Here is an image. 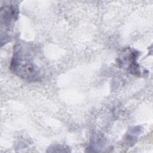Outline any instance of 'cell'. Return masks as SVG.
I'll return each instance as SVG.
<instances>
[{
  "label": "cell",
  "mask_w": 153,
  "mask_h": 153,
  "mask_svg": "<svg viewBox=\"0 0 153 153\" xmlns=\"http://www.w3.org/2000/svg\"><path fill=\"white\" fill-rule=\"evenodd\" d=\"M38 54V48L33 44L26 42L16 44L11 62V70L26 81H40L44 76V71Z\"/></svg>",
  "instance_id": "cell-1"
},
{
  "label": "cell",
  "mask_w": 153,
  "mask_h": 153,
  "mask_svg": "<svg viewBox=\"0 0 153 153\" xmlns=\"http://www.w3.org/2000/svg\"><path fill=\"white\" fill-rule=\"evenodd\" d=\"M19 8L17 4H8L1 8V41L5 39L7 42L11 38L15 21L17 19Z\"/></svg>",
  "instance_id": "cell-2"
},
{
  "label": "cell",
  "mask_w": 153,
  "mask_h": 153,
  "mask_svg": "<svg viewBox=\"0 0 153 153\" xmlns=\"http://www.w3.org/2000/svg\"><path fill=\"white\" fill-rule=\"evenodd\" d=\"M139 52L131 48L124 49L120 54L118 63L121 66L127 69L133 75L139 76L140 71L139 65L137 62Z\"/></svg>",
  "instance_id": "cell-3"
}]
</instances>
